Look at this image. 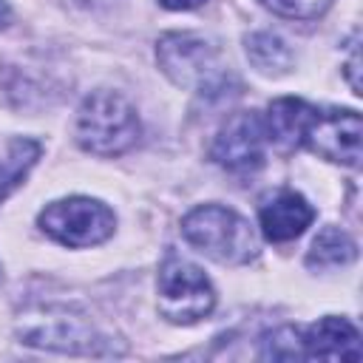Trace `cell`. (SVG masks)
<instances>
[{
    "mask_svg": "<svg viewBox=\"0 0 363 363\" xmlns=\"http://www.w3.org/2000/svg\"><path fill=\"white\" fill-rule=\"evenodd\" d=\"M164 9H170V11H190V9H199L201 3H207V0H159Z\"/></svg>",
    "mask_w": 363,
    "mask_h": 363,
    "instance_id": "ac0fdd59",
    "label": "cell"
},
{
    "mask_svg": "<svg viewBox=\"0 0 363 363\" xmlns=\"http://www.w3.org/2000/svg\"><path fill=\"white\" fill-rule=\"evenodd\" d=\"M312 113H315V108L303 99H295V96L275 99L267 108V113L261 116L267 142L278 153H292V150L303 147V133H306Z\"/></svg>",
    "mask_w": 363,
    "mask_h": 363,
    "instance_id": "8fae6325",
    "label": "cell"
},
{
    "mask_svg": "<svg viewBox=\"0 0 363 363\" xmlns=\"http://www.w3.org/2000/svg\"><path fill=\"white\" fill-rule=\"evenodd\" d=\"M37 159H40V145L34 139H14L9 145V156L0 162V201L26 179V173Z\"/></svg>",
    "mask_w": 363,
    "mask_h": 363,
    "instance_id": "5bb4252c",
    "label": "cell"
},
{
    "mask_svg": "<svg viewBox=\"0 0 363 363\" xmlns=\"http://www.w3.org/2000/svg\"><path fill=\"white\" fill-rule=\"evenodd\" d=\"M261 3L269 11L289 20H315L332 6V0H261Z\"/></svg>",
    "mask_w": 363,
    "mask_h": 363,
    "instance_id": "2e32d148",
    "label": "cell"
},
{
    "mask_svg": "<svg viewBox=\"0 0 363 363\" xmlns=\"http://www.w3.org/2000/svg\"><path fill=\"white\" fill-rule=\"evenodd\" d=\"M11 23V6L9 0H0V28H6Z\"/></svg>",
    "mask_w": 363,
    "mask_h": 363,
    "instance_id": "d6986e66",
    "label": "cell"
},
{
    "mask_svg": "<svg viewBox=\"0 0 363 363\" xmlns=\"http://www.w3.org/2000/svg\"><path fill=\"white\" fill-rule=\"evenodd\" d=\"M182 235L190 247L218 264H247L258 255V238L250 221L221 204L193 207L182 218Z\"/></svg>",
    "mask_w": 363,
    "mask_h": 363,
    "instance_id": "6da1fadb",
    "label": "cell"
},
{
    "mask_svg": "<svg viewBox=\"0 0 363 363\" xmlns=\"http://www.w3.org/2000/svg\"><path fill=\"white\" fill-rule=\"evenodd\" d=\"M312 218H315L312 204L295 190H278L258 210L261 233L267 241H275V244L298 238L312 224Z\"/></svg>",
    "mask_w": 363,
    "mask_h": 363,
    "instance_id": "30bf717a",
    "label": "cell"
},
{
    "mask_svg": "<svg viewBox=\"0 0 363 363\" xmlns=\"http://www.w3.org/2000/svg\"><path fill=\"white\" fill-rule=\"evenodd\" d=\"M17 335L23 343L37 346V349H51V352H71V354L113 352L108 349L111 340H105L82 315H74L57 306L28 312L17 326Z\"/></svg>",
    "mask_w": 363,
    "mask_h": 363,
    "instance_id": "5b68a950",
    "label": "cell"
},
{
    "mask_svg": "<svg viewBox=\"0 0 363 363\" xmlns=\"http://www.w3.org/2000/svg\"><path fill=\"white\" fill-rule=\"evenodd\" d=\"M0 278H3V272H0Z\"/></svg>",
    "mask_w": 363,
    "mask_h": 363,
    "instance_id": "ffe728a7",
    "label": "cell"
},
{
    "mask_svg": "<svg viewBox=\"0 0 363 363\" xmlns=\"http://www.w3.org/2000/svg\"><path fill=\"white\" fill-rule=\"evenodd\" d=\"M349 62H346V79L352 85L354 94H360V51H357V34H352V43H349Z\"/></svg>",
    "mask_w": 363,
    "mask_h": 363,
    "instance_id": "e0dca14e",
    "label": "cell"
},
{
    "mask_svg": "<svg viewBox=\"0 0 363 363\" xmlns=\"http://www.w3.org/2000/svg\"><path fill=\"white\" fill-rule=\"evenodd\" d=\"M74 133L82 150L119 156L139 139V116L119 91H94L77 111Z\"/></svg>",
    "mask_w": 363,
    "mask_h": 363,
    "instance_id": "7a4b0ae2",
    "label": "cell"
},
{
    "mask_svg": "<svg viewBox=\"0 0 363 363\" xmlns=\"http://www.w3.org/2000/svg\"><path fill=\"white\" fill-rule=\"evenodd\" d=\"M159 68L167 74V79L179 88L193 91H213L224 82V71L218 65L216 48L190 31H170L156 45Z\"/></svg>",
    "mask_w": 363,
    "mask_h": 363,
    "instance_id": "8992f818",
    "label": "cell"
},
{
    "mask_svg": "<svg viewBox=\"0 0 363 363\" xmlns=\"http://www.w3.org/2000/svg\"><path fill=\"white\" fill-rule=\"evenodd\" d=\"M301 349L303 360H352L363 357L360 332L352 320L326 315L318 323L301 329Z\"/></svg>",
    "mask_w": 363,
    "mask_h": 363,
    "instance_id": "9c48e42d",
    "label": "cell"
},
{
    "mask_svg": "<svg viewBox=\"0 0 363 363\" xmlns=\"http://www.w3.org/2000/svg\"><path fill=\"white\" fill-rule=\"evenodd\" d=\"M303 145L326 162L357 167L363 156L360 113L349 108H323V111L315 108L306 125V133H303Z\"/></svg>",
    "mask_w": 363,
    "mask_h": 363,
    "instance_id": "52a82bcc",
    "label": "cell"
},
{
    "mask_svg": "<svg viewBox=\"0 0 363 363\" xmlns=\"http://www.w3.org/2000/svg\"><path fill=\"white\" fill-rule=\"evenodd\" d=\"M261 357L264 360H303L301 349V329L295 326H278L261 340Z\"/></svg>",
    "mask_w": 363,
    "mask_h": 363,
    "instance_id": "9a60e30c",
    "label": "cell"
},
{
    "mask_svg": "<svg viewBox=\"0 0 363 363\" xmlns=\"http://www.w3.org/2000/svg\"><path fill=\"white\" fill-rule=\"evenodd\" d=\"M244 45H247V60L255 65V71L267 77H281L292 68L289 45L272 31H255L244 40Z\"/></svg>",
    "mask_w": 363,
    "mask_h": 363,
    "instance_id": "7c38bea8",
    "label": "cell"
},
{
    "mask_svg": "<svg viewBox=\"0 0 363 363\" xmlns=\"http://www.w3.org/2000/svg\"><path fill=\"white\" fill-rule=\"evenodd\" d=\"M37 224L45 235H51L62 247L82 250V247H94V244L108 241L113 235L116 216L99 199L71 196V199L51 201L37 216Z\"/></svg>",
    "mask_w": 363,
    "mask_h": 363,
    "instance_id": "277c9868",
    "label": "cell"
},
{
    "mask_svg": "<svg viewBox=\"0 0 363 363\" xmlns=\"http://www.w3.org/2000/svg\"><path fill=\"white\" fill-rule=\"evenodd\" d=\"M357 255V244L337 227H326L318 233L306 252V267L309 269H337L352 264Z\"/></svg>",
    "mask_w": 363,
    "mask_h": 363,
    "instance_id": "4fadbf2b",
    "label": "cell"
},
{
    "mask_svg": "<svg viewBox=\"0 0 363 363\" xmlns=\"http://www.w3.org/2000/svg\"><path fill=\"white\" fill-rule=\"evenodd\" d=\"M264 145H267V136H264L261 113L241 111L221 125L210 147V156L218 167L230 173H252L264 164Z\"/></svg>",
    "mask_w": 363,
    "mask_h": 363,
    "instance_id": "ba28073f",
    "label": "cell"
},
{
    "mask_svg": "<svg viewBox=\"0 0 363 363\" xmlns=\"http://www.w3.org/2000/svg\"><path fill=\"white\" fill-rule=\"evenodd\" d=\"M156 289H159V298H156L159 312L170 323H184V326L196 323L207 318L216 306V289L210 278L196 264L173 252L159 267Z\"/></svg>",
    "mask_w": 363,
    "mask_h": 363,
    "instance_id": "3957f363",
    "label": "cell"
}]
</instances>
